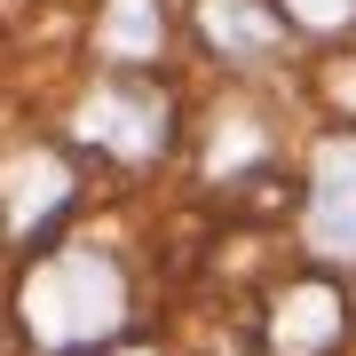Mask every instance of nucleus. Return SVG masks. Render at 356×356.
Masks as SVG:
<instances>
[{
	"instance_id": "obj_6",
	"label": "nucleus",
	"mask_w": 356,
	"mask_h": 356,
	"mask_svg": "<svg viewBox=\"0 0 356 356\" xmlns=\"http://www.w3.org/2000/svg\"><path fill=\"white\" fill-rule=\"evenodd\" d=\"M95 40H103V56H111V64H151V56H159V40H166L159 0H111Z\"/></svg>"
},
{
	"instance_id": "obj_3",
	"label": "nucleus",
	"mask_w": 356,
	"mask_h": 356,
	"mask_svg": "<svg viewBox=\"0 0 356 356\" xmlns=\"http://www.w3.org/2000/svg\"><path fill=\"white\" fill-rule=\"evenodd\" d=\"M301 238L317 245V254H332V261H356V143H348V135L317 151Z\"/></svg>"
},
{
	"instance_id": "obj_1",
	"label": "nucleus",
	"mask_w": 356,
	"mask_h": 356,
	"mask_svg": "<svg viewBox=\"0 0 356 356\" xmlns=\"http://www.w3.org/2000/svg\"><path fill=\"white\" fill-rule=\"evenodd\" d=\"M127 325V277H119L111 254H88V245H72V254H48L24 277V332L40 348H95L111 341V332Z\"/></svg>"
},
{
	"instance_id": "obj_2",
	"label": "nucleus",
	"mask_w": 356,
	"mask_h": 356,
	"mask_svg": "<svg viewBox=\"0 0 356 356\" xmlns=\"http://www.w3.org/2000/svg\"><path fill=\"white\" fill-rule=\"evenodd\" d=\"M79 135L103 143L111 159H159L175 119H166V95L143 88V79H103V95H88L79 111Z\"/></svg>"
},
{
	"instance_id": "obj_4",
	"label": "nucleus",
	"mask_w": 356,
	"mask_h": 356,
	"mask_svg": "<svg viewBox=\"0 0 356 356\" xmlns=\"http://www.w3.org/2000/svg\"><path fill=\"white\" fill-rule=\"evenodd\" d=\"M332 341H341V293L332 285H293L277 293V309H269V348L277 356H325Z\"/></svg>"
},
{
	"instance_id": "obj_7",
	"label": "nucleus",
	"mask_w": 356,
	"mask_h": 356,
	"mask_svg": "<svg viewBox=\"0 0 356 356\" xmlns=\"http://www.w3.org/2000/svg\"><path fill=\"white\" fill-rule=\"evenodd\" d=\"M64 191H72V175H64L56 159H24V198H8V222H16V229L48 222L56 206H64Z\"/></svg>"
},
{
	"instance_id": "obj_9",
	"label": "nucleus",
	"mask_w": 356,
	"mask_h": 356,
	"mask_svg": "<svg viewBox=\"0 0 356 356\" xmlns=\"http://www.w3.org/2000/svg\"><path fill=\"white\" fill-rule=\"evenodd\" d=\"M127 356H151V348H127Z\"/></svg>"
},
{
	"instance_id": "obj_5",
	"label": "nucleus",
	"mask_w": 356,
	"mask_h": 356,
	"mask_svg": "<svg viewBox=\"0 0 356 356\" xmlns=\"http://www.w3.org/2000/svg\"><path fill=\"white\" fill-rule=\"evenodd\" d=\"M198 24L214 40L222 56H238V64H254V56L277 48V16L261 8V0H198Z\"/></svg>"
},
{
	"instance_id": "obj_8",
	"label": "nucleus",
	"mask_w": 356,
	"mask_h": 356,
	"mask_svg": "<svg viewBox=\"0 0 356 356\" xmlns=\"http://www.w3.org/2000/svg\"><path fill=\"white\" fill-rule=\"evenodd\" d=\"M293 8V24H309V32H341L356 24V0H285Z\"/></svg>"
}]
</instances>
